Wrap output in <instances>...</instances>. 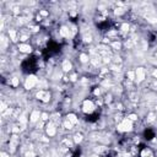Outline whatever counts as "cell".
<instances>
[{"instance_id": "3", "label": "cell", "mask_w": 157, "mask_h": 157, "mask_svg": "<svg viewBox=\"0 0 157 157\" xmlns=\"http://www.w3.org/2000/svg\"><path fill=\"white\" fill-rule=\"evenodd\" d=\"M88 121H96L97 119H98V114L97 113H94V114H90V115H87V118H86Z\"/></svg>"}, {"instance_id": "2", "label": "cell", "mask_w": 157, "mask_h": 157, "mask_svg": "<svg viewBox=\"0 0 157 157\" xmlns=\"http://www.w3.org/2000/svg\"><path fill=\"white\" fill-rule=\"evenodd\" d=\"M153 135H155V132L152 130H150V129H147L145 131V139H147V140H151L153 137Z\"/></svg>"}, {"instance_id": "1", "label": "cell", "mask_w": 157, "mask_h": 157, "mask_svg": "<svg viewBox=\"0 0 157 157\" xmlns=\"http://www.w3.org/2000/svg\"><path fill=\"white\" fill-rule=\"evenodd\" d=\"M22 70L25 72H34L37 70V59L34 56L27 58L22 63Z\"/></svg>"}]
</instances>
